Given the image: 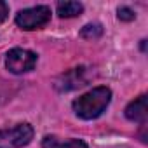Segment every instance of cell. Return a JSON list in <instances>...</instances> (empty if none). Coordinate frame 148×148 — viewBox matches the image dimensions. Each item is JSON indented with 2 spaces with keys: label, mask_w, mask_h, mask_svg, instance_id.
I'll return each mask as SVG.
<instances>
[{
  "label": "cell",
  "mask_w": 148,
  "mask_h": 148,
  "mask_svg": "<svg viewBox=\"0 0 148 148\" xmlns=\"http://www.w3.org/2000/svg\"><path fill=\"white\" fill-rule=\"evenodd\" d=\"M110 99H112V91L105 86H99L86 92L84 96L77 98L71 106L77 117L84 120H92V119H98L106 110V106L110 105Z\"/></svg>",
  "instance_id": "1"
},
{
  "label": "cell",
  "mask_w": 148,
  "mask_h": 148,
  "mask_svg": "<svg viewBox=\"0 0 148 148\" xmlns=\"http://www.w3.org/2000/svg\"><path fill=\"white\" fill-rule=\"evenodd\" d=\"M33 139V127L30 124H18L14 127L0 129V148H23Z\"/></svg>",
  "instance_id": "2"
},
{
  "label": "cell",
  "mask_w": 148,
  "mask_h": 148,
  "mask_svg": "<svg viewBox=\"0 0 148 148\" xmlns=\"http://www.w3.org/2000/svg\"><path fill=\"white\" fill-rule=\"evenodd\" d=\"M51 21V9L47 5H37L23 9L16 14V25L23 30H38Z\"/></svg>",
  "instance_id": "3"
},
{
  "label": "cell",
  "mask_w": 148,
  "mask_h": 148,
  "mask_svg": "<svg viewBox=\"0 0 148 148\" xmlns=\"http://www.w3.org/2000/svg\"><path fill=\"white\" fill-rule=\"evenodd\" d=\"M37 64V54L28 49H11L5 56V68L11 73H26L33 70Z\"/></svg>",
  "instance_id": "4"
},
{
  "label": "cell",
  "mask_w": 148,
  "mask_h": 148,
  "mask_svg": "<svg viewBox=\"0 0 148 148\" xmlns=\"http://www.w3.org/2000/svg\"><path fill=\"white\" fill-rule=\"evenodd\" d=\"M94 77V70L87 68V66H79V68H73L56 80V89L58 91H73L77 87L86 86L91 79Z\"/></svg>",
  "instance_id": "5"
},
{
  "label": "cell",
  "mask_w": 148,
  "mask_h": 148,
  "mask_svg": "<svg viewBox=\"0 0 148 148\" xmlns=\"http://www.w3.org/2000/svg\"><path fill=\"white\" fill-rule=\"evenodd\" d=\"M125 117L132 122L145 124L148 117V108H146V94L138 96L134 101H131L125 108Z\"/></svg>",
  "instance_id": "6"
},
{
  "label": "cell",
  "mask_w": 148,
  "mask_h": 148,
  "mask_svg": "<svg viewBox=\"0 0 148 148\" xmlns=\"http://www.w3.org/2000/svg\"><path fill=\"white\" fill-rule=\"evenodd\" d=\"M42 148H87L82 139H59L56 136H45L42 141Z\"/></svg>",
  "instance_id": "7"
},
{
  "label": "cell",
  "mask_w": 148,
  "mask_h": 148,
  "mask_svg": "<svg viewBox=\"0 0 148 148\" xmlns=\"http://www.w3.org/2000/svg\"><path fill=\"white\" fill-rule=\"evenodd\" d=\"M84 11V5L80 2H59L58 4V14L59 18H77Z\"/></svg>",
  "instance_id": "8"
},
{
  "label": "cell",
  "mask_w": 148,
  "mask_h": 148,
  "mask_svg": "<svg viewBox=\"0 0 148 148\" xmlns=\"http://www.w3.org/2000/svg\"><path fill=\"white\" fill-rule=\"evenodd\" d=\"M103 35V26L99 23H91V25H86L82 30H80V37L82 38H87V40H96Z\"/></svg>",
  "instance_id": "9"
},
{
  "label": "cell",
  "mask_w": 148,
  "mask_h": 148,
  "mask_svg": "<svg viewBox=\"0 0 148 148\" xmlns=\"http://www.w3.org/2000/svg\"><path fill=\"white\" fill-rule=\"evenodd\" d=\"M134 18H136V14L131 7H119V19L120 21H132Z\"/></svg>",
  "instance_id": "10"
},
{
  "label": "cell",
  "mask_w": 148,
  "mask_h": 148,
  "mask_svg": "<svg viewBox=\"0 0 148 148\" xmlns=\"http://www.w3.org/2000/svg\"><path fill=\"white\" fill-rule=\"evenodd\" d=\"M7 16H9V5L0 0V23H4L7 19Z\"/></svg>",
  "instance_id": "11"
}]
</instances>
